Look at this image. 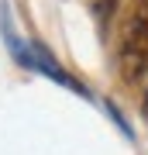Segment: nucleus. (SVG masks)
<instances>
[{
    "label": "nucleus",
    "mask_w": 148,
    "mask_h": 155,
    "mask_svg": "<svg viewBox=\"0 0 148 155\" xmlns=\"http://www.w3.org/2000/svg\"><path fill=\"white\" fill-rule=\"evenodd\" d=\"M148 72V0H134L121 41V76L124 83H141Z\"/></svg>",
    "instance_id": "1"
},
{
    "label": "nucleus",
    "mask_w": 148,
    "mask_h": 155,
    "mask_svg": "<svg viewBox=\"0 0 148 155\" xmlns=\"http://www.w3.org/2000/svg\"><path fill=\"white\" fill-rule=\"evenodd\" d=\"M145 117H148V90H145Z\"/></svg>",
    "instance_id": "2"
}]
</instances>
